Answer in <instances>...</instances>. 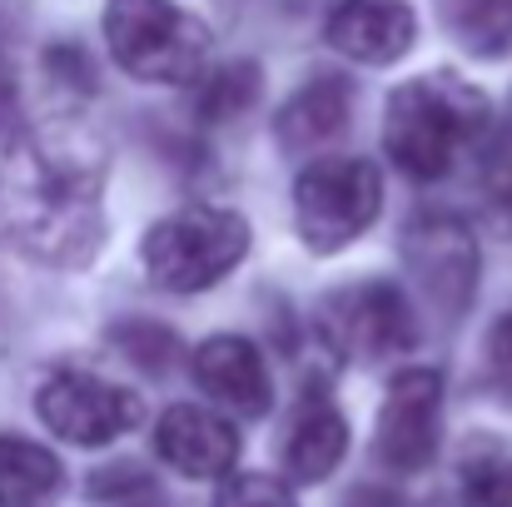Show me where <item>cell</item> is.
Here are the masks:
<instances>
[{
  "label": "cell",
  "mask_w": 512,
  "mask_h": 507,
  "mask_svg": "<svg viewBox=\"0 0 512 507\" xmlns=\"http://www.w3.org/2000/svg\"><path fill=\"white\" fill-rule=\"evenodd\" d=\"M105 145L75 130L30 135L0 169V244L45 264L80 269L105 244Z\"/></svg>",
  "instance_id": "obj_1"
},
{
  "label": "cell",
  "mask_w": 512,
  "mask_h": 507,
  "mask_svg": "<svg viewBox=\"0 0 512 507\" xmlns=\"http://www.w3.org/2000/svg\"><path fill=\"white\" fill-rule=\"evenodd\" d=\"M488 125H493V110L483 90H473L468 80L448 70H433L388 95L383 150L408 179L433 184L458 169V160L488 135Z\"/></svg>",
  "instance_id": "obj_2"
},
{
  "label": "cell",
  "mask_w": 512,
  "mask_h": 507,
  "mask_svg": "<svg viewBox=\"0 0 512 507\" xmlns=\"http://www.w3.org/2000/svg\"><path fill=\"white\" fill-rule=\"evenodd\" d=\"M249 219L224 204H184L145 229L140 264L165 294H204L249 254Z\"/></svg>",
  "instance_id": "obj_3"
},
{
  "label": "cell",
  "mask_w": 512,
  "mask_h": 507,
  "mask_svg": "<svg viewBox=\"0 0 512 507\" xmlns=\"http://www.w3.org/2000/svg\"><path fill=\"white\" fill-rule=\"evenodd\" d=\"M105 45L145 85H199L209 65V25L174 0H110Z\"/></svg>",
  "instance_id": "obj_4"
},
{
  "label": "cell",
  "mask_w": 512,
  "mask_h": 507,
  "mask_svg": "<svg viewBox=\"0 0 512 507\" xmlns=\"http://www.w3.org/2000/svg\"><path fill=\"white\" fill-rule=\"evenodd\" d=\"M383 209V174L363 155H319L294 179V229L309 254H339L373 229Z\"/></svg>",
  "instance_id": "obj_5"
},
{
  "label": "cell",
  "mask_w": 512,
  "mask_h": 507,
  "mask_svg": "<svg viewBox=\"0 0 512 507\" xmlns=\"http://www.w3.org/2000/svg\"><path fill=\"white\" fill-rule=\"evenodd\" d=\"M35 418L75 448H105V443H115V438H125L145 423V398L100 378V373L60 368V373L40 378Z\"/></svg>",
  "instance_id": "obj_6"
},
{
  "label": "cell",
  "mask_w": 512,
  "mask_h": 507,
  "mask_svg": "<svg viewBox=\"0 0 512 507\" xmlns=\"http://www.w3.org/2000/svg\"><path fill=\"white\" fill-rule=\"evenodd\" d=\"M324 334L348 363H388L418 348V319L393 279H368L324 304Z\"/></svg>",
  "instance_id": "obj_7"
},
{
  "label": "cell",
  "mask_w": 512,
  "mask_h": 507,
  "mask_svg": "<svg viewBox=\"0 0 512 507\" xmlns=\"http://www.w3.org/2000/svg\"><path fill=\"white\" fill-rule=\"evenodd\" d=\"M438 448H443V373L403 368L388 383V398L378 408L373 453L393 473H423L433 468Z\"/></svg>",
  "instance_id": "obj_8"
},
{
  "label": "cell",
  "mask_w": 512,
  "mask_h": 507,
  "mask_svg": "<svg viewBox=\"0 0 512 507\" xmlns=\"http://www.w3.org/2000/svg\"><path fill=\"white\" fill-rule=\"evenodd\" d=\"M403 264L413 284L448 314L458 319L473 299L478 284V239L468 234L463 219L453 214H418L403 229Z\"/></svg>",
  "instance_id": "obj_9"
},
{
  "label": "cell",
  "mask_w": 512,
  "mask_h": 507,
  "mask_svg": "<svg viewBox=\"0 0 512 507\" xmlns=\"http://www.w3.org/2000/svg\"><path fill=\"white\" fill-rule=\"evenodd\" d=\"M189 373H194V388L214 408H224L234 418H264L274 408V373H269L264 353L249 338H239V334L204 338L194 348Z\"/></svg>",
  "instance_id": "obj_10"
},
{
  "label": "cell",
  "mask_w": 512,
  "mask_h": 507,
  "mask_svg": "<svg viewBox=\"0 0 512 507\" xmlns=\"http://www.w3.org/2000/svg\"><path fill=\"white\" fill-rule=\"evenodd\" d=\"M155 453L189 483H224L239 463V433L214 408L174 403L155 428Z\"/></svg>",
  "instance_id": "obj_11"
},
{
  "label": "cell",
  "mask_w": 512,
  "mask_h": 507,
  "mask_svg": "<svg viewBox=\"0 0 512 507\" xmlns=\"http://www.w3.org/2000/svg\"><path fill=\"white\" fill-rule=\"evenodd\" d=\"M324 40L353 65H393L418 40V15L408 0H339L329 10Z\"/></svg>",
  "instance_id": "obj_12"
},
{
  "label": "cell",
  "mask_w": 512,
  "mask_h": 507,
  "mask_svg": "<svg viewBox=\"0 0 512 507\" xmlns=\"http://www.w3.org/2000/svg\"><path fill=\"white\" fill-rule=\"evenodd\" d=\"M348 453V423L343 413L324 398V393H304L289 428H284V443H279V463H284V478L289 483H324Z\"/></svg>",
  "instance_id": "obj_13"
},
{
  "label": "cell",
  "mask_w": 512,
  "mask_h": 507,
  "mask_svg": "<svg viewBox=\"0 0 512 507\" xmlns=\"http://www.w3.org/2000/svg\"><path fill=\"white\" fill-rule=\"evenodd\" d=\"M348 115H353V90L334 75H319L289 95V105L274 120V135L294 155H319L348 130Z\"/></svg>",
  "instance_id": "obj_14"
},
{
  "label": "cell",
  "mask_w": 512,
  "mask_h": 507,
  "mask_svg": "<svg viewBox=\"0 0 512 507\" xmlns=\"http://www.w3.org/2000/svg\"><path fill=\"white\" fill-rule=\"evenodd\" d=\"M65 498V463L20 433H0V507H55Z\"/></svg>",
  "instance_id": "obj_15"
},
{
  "label": "cell",
  "mask_w": 512,
  "mask_h": 507,
  "mask_svg": "<svg viewBox=\"0 0 512 507\" xmlns=\"http://www.w3.org/2000/svg\"><path fill=\"white\" fill-rule=\"evenodd\" d=\"M259 85H264V75H259L254 60L219 65V70H209V75L199 80V90H194V115H199L204 125H224V120L244 115V110L259 100Z\"/></svg>",
  "instance_id": "obj_16"
},
{
  "label": "cell",
  "mask_w": 512,
  "mask_h": 507,
  "mask_svg": "<svg viewBox=\"0 0 512 507\" xmlns=\"http://www.w3.org/2000/svg\"><path fill=\"white\" fill-rule=\"evenodd\" d=\"M448 25L468 55L498 60L512 50V0H453Z\"/></svg>",
  "instance_id": "obj_17"
},
{
  "label": "cell",
  "mask_w": 512,
  "mask_h": 507,
  "mask_svg": "<svg viewBox=\"0 0 512 507\" xmlns=\"http://www.w3.org/2000/svg\"><path fill=\"white\" fill-rule=\"evenodd\" d=\"M209 507H299L294 503V483L274 478V473H234L219 483Z\"/></svg>",
  "instance_id": "obj_18"
},
{
  "label": "cell",
  "mask_w": 512,
  "mask_h": 507,
  "mask_svg": "<svg viewBox=\"0 0 512 507\" xmlns=\"http://www.w3.org/2000/svg\"><path fill=\"white\" fill-rule=\"evenodd\" d=\"M463 503L468 507H512V468L508 463L473 468V473L463 478Z\"/></svg>",
  "instance_id": "obj_19"
},
{
  "label": "cell",
  "mask_w": 512,
  "mask_h": 507,
  "mask_svg": "<svg viewBox=\"0 0 512 507\" xmlns=\"http://www.w3.org/2000/svg\"><path fill=\"white\" fill-rule=\"evenodd\" d=\"M483 363H488V378H493V388L512 398V314H503V319L488 329V343H483Z\"/></svg>",
  "instance_id": "obj_20"
},
{
  "label": "cell",
  "mask_w": 512,
  "mask_h": 507,
  "mask_svg": "<svg viewBox=\"0 0 512 507\" xmlns=\"http://www.w3.org/2000/svg\"><path fill=\"white\" fill-rule=\"evenodd\" d=\"M10 110H15V80H10V65L0 60V125L10 120Z\"/></svg>",
  "instance_id": "obj_21"
}]
</instances>
